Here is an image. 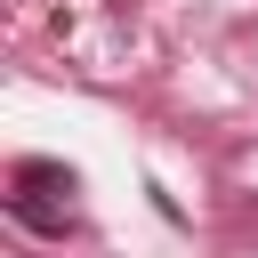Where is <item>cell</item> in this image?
<instances>
[{
	"instance_id": "cell-1",
	"label": "cell",
	"mask_w": 258,
	"mask_h": 258,
	"mask_svg": "<svg viewBox=\"0 0 258 258\" xmlns=\"http://www.w3.org/2000/svg\"><path fill=\"white\" fill-rule=\"evenodd\" d=\"M8 218L32 234H64V202H40V194H8Z\"/></svg>"
},
{
	"instance_id": "cell-2",
	"label": "cell",
	"mask_w": 258,
	"mask_h": 258,
	"mask_svg": "<svg viewBox=\"0 0 258 258\" xmlns=\"http://www.w3.org/2000/svg\"><path fill=\"white\" fill-rule=\"evenodd\" d=\"M16 194H73V169H56V161H24V169H16Z\"/></svg>"
}]
</instances>
